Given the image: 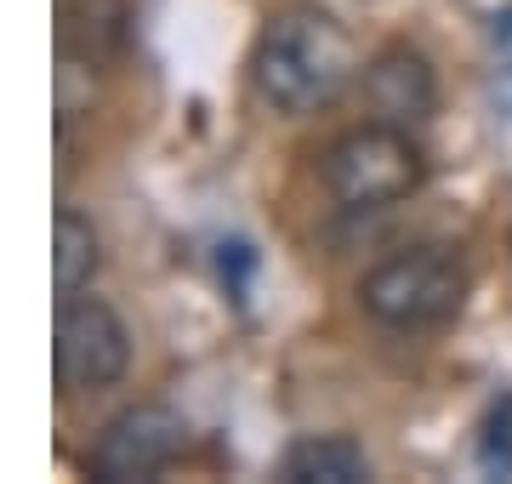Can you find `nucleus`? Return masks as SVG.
<instances>
[{
    "mask_svg": "<svg viewBox=\"0 0 512 484\" xmlns=\"http://www.w3.org/2000/svg\"><path fill=\"white\" fill-rule=\"evenodd\" d=\"M359 69L353 35L330 18L325 6H285L262 23L251 52V80L262 103L279 114H313L342 92Z\"/></svg>",
    "mask_w": 512,
    "mask_h": 484,
    "instance_id": "1",
    "label": "nucleus"
},
{
    "mask_svg": "<svg viewBox=\"0 0 512 484\" xmlns=\"http://www.w3.org/2000/svg\"><path fill=\"white\" fill-rule=\"evenodd\" d=\"M473 291V274L456 245H410L393 251L359 280L365 314L387 331H439L461 314Z\"/></svg>",
    "mask_w": 512,
    "mask_h": 484,
    "instance_id": "2",
    "label": "nucleus"
},
{
    "mask_svg": "<svg viewBox=\"0 0 512 484\" xmlns=\"http://www.w3.org/2000/svg\"><path fill=\"white\" fill-rule=\"evenodd\" d=\"M319 177H325L330 200L342 211H387V205L410 200L427 183V154L416 149L410 126L365 120L325 149Z\"/></svg>",
    "mask_w": 512,
    "mask_h": 484,
    "instance_id": "3",
    "label": "nucleus"
},
{
    "mask_svg": "<svg viewBox=\"0 0 512 484\" xmlns=\"http://www.w3.org/2000/svg\"><path fill=\"white\" fill-rule=\"evenodd\" d=\"M131 371V331L103 297H69L57 302L52 325V376L57 393H103Z\"/></svg>",
    "mask_w": 512,
    "mask_h": 484,
    "instance_id": "4",
    "label": "nucleus"
},
{
    "mask_svg": "<svg viewBox=\"0 0 512 484\" xmlns=\"http://www.w3.org/2000/svg\"><path fill=\"white\" fill-rule=\"evenodd\" d=\"M188 416L171 405H131L103 422L86 473L97 484H148L188 450Z\"/></svg>",
    "mask_w": 512,
    "mask_h": 484,
    "instance_id": "5",
    "label": "nucleus"
},
{
    "mask_svg": "<svg viewBox=\"0 0 512 484\" xmlns=\"http://www.w3.org/2000/svg\"><path fill=\"white\" fill-rule=\"evenodd\" d=\"M365 103L376 120L387 126H421L427 114L439 109V80L433 63L416 46H382L365 69Z\"/></svg>",
    "mask_w": 512,
    "mask_h": 484,
    "instance_id": "6",
    "label": "nucleus"
},
{
    "mask_svg": "<svg viewBox=\"0 0 512 484\" xmlns=\"http://www.w3.org/2000/svg\"><path fill=\"white\" fill-rule=\"evenodd\" d=\"M279 479L285 484H365L370 456L348 433H308L279 456Z\"/></svg>",
    "mask_w": 512,
    "mask_h": 484,
    "instance_id": "7",
    "label": "nucleus"
},
{
    "mask_svg": "<svg viewBox=\"0 0 512 484\" xmlns=\"http://www.w3.org/2000/svg\"><path fill=\"white\" fill-rule=\"evenodd\" d=\"M97 268H103V234L92 228V217H80L74 205H63L52 223V280H57V302L92 291Z\"/></svg>",
    "mask_w": 512,
    "mask_h": 484,
    "instance_id": "8",
    "label": "nucleus"
},
{
    "mask_svg": "<svg viewBox=\"0 0 512 484\" xmlns=\"http://www.w3.org/2000/svg\"><path fill=\"white\" fill-rule=\"evenodd\" d=\"M478 462L490 473H512V393H501L478 428Z\"/></svg>",
    "mask_w": 512,
    "mask_h": 484,
    "instance_id": "9",
    "label": "nucleus"
}]
</instances>
